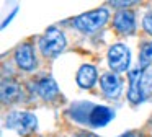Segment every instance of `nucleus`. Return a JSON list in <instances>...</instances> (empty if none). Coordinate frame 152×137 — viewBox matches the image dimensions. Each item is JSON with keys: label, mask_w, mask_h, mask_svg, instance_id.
<instances>
[{"label": "nucleus", "mask_w": 152, "mask_h": 137, "mask_svg": "<svg viewBox=\"0 0 152 137\" xmlns=\"http://www.w3.org/2000/svg\"><path fill=\"white\" fill-rule=\"evenodd\" d=\"M113 25H115V29L121 34H131L134 31V13L131 10H121L115 15V20H113Z\"/></svg>", "instance_id": "0eeeda50"}, {"label": "nucleus", "mask_w": 152, "mask_h": 137, "mask_svg": "<svg viewBox=\"0 0 152 137\" xmlns=\"http://www.w3.org/2000/svg\"><path fill=\"white\" fill-rule=\"evenodd\" d=\"M108 21V10L106 8H98L93 10V12H87L83 15L77 16L74 20V25H75L77 29L85 33H92L100 29L105 23Z\"/></svg>", "instance_id": "f257e3e1"}, {"label": "nucleus", "mask_w": 152, "mask_h": 137, "mask_svg": "<svg viewBox=\"0 0 152 137\" xmlns=\"http://www.w3.org/2000/svg\"><path fill=\"white\" fill-rule=\"evenodd\" d=\"M142 74H144V68H136L129 74V100L132 103H141L144 100V95H142V88H141V80H142Z\"/></svg>", "instance_id": "1a4fd4ad"}, {"label": "nucleus", "mask_w": 152, "mask_h": 137, "mask_svg": "<svg viewBox=\"0 0 152 137\" xmlns=\"http://www.w3.org/2000/svg\"><path fill=\"white\" fill-rule=\"evenodd\" d=\"M129 49L124 44H115L108 51V64L115 72H124L129 67Z\"/></svg>", "instance_id": "20e7f679"}, {"label": "nucleus", "mask_w": 152, "mask_h": 137, "mask_svg": "<svg viewBox=\"0 0 152 137\" xmlns=\"http://www.w3.org/2000/svg\"><path fill=\"white\" fill-rule=\"evenodd\" d=\"M134 2H129V0H126V2H111V5L113 7H129V5H132Z\"/></svg>", "instance_id": "2eb2a0df"}, {"label": "nucleus", "mask_w": 152, "mask_h": 137, "mask_svg": "<svg viewBox=\"0 0 152 137\" xmlns=\"http://www.w3.org/2000/svg\"><path fill=\"white\" fill-rule=\"evenodd\" d=\"M39 47L41 52L48 57H56L66 47V38H64L62 31H59L57 28H49L44 36L39 39Z\"/></svg>", "instance_id": "f03ea898"}, {"label": "nucleus", "mask_w": 152, "mask_h": 137, "mask_svg": "<svg viewBox=\"0 0 152 137\" xmlns=\"http://www.w3.org/2000/svg\"><path fill=\"white\" fill-rule=\"evenodd\" d=\"M115 113L106 106H93L88 113V124L93 127H103L113 119Z\"/></svg>", "instance_id": "6e6552de"}, {"label": "nucleus", "mask_w": 152, "mask_h": 137, "mask_svg": "<svg viewBox=\"0 0 152 137\" xmlns=\"http://www.w3.org/2000/svg\"><path fill=\"white\" fill-rule=\"evenodd\" d=\"M15 60H17L18 67L23 70H33L36 65V57H34V51L31 44H21L15 52Z\"/></svg>", "instance_id": "39448f33"}, {"label": "nucleus", "mask_w": 152, "mask_h": 137, "mask_svg": "<svg viewBox=\"0 0 152 137\" xmlns=\"http://www.w3.org/2000/svg\"><path fill=\"white\" fill-rule=\"evenodd\" d=\"M141 68H145L152 64V42H145L141 49V57H139Z\"/></svg>", "instance_id": "ddd939ff"}, {"label": "nucleus", "mask_w": 152, "mask_h": 137, "mask_svg": "<svg viewBox=\"0 0 152 137\" xmlns=\"http://www.w3.org/2000/svg\"><path fill=\"white\" fill-rule=\"evenodd\" d=\"M96 82V68L93 65H82L77 72V83L82 88H92Z\"/></svg>", "instance_id": "f8f14e48"}, {"label": "nucleus", "mask_w": 152, "mask_h": 137, "mask_svg": "<svg viewBox=\"0 0 152 137\" xmlns=\"http://www.w3.org/2000/svg\"><path fill=\"white\" fill-rule=\"evenodd\" d=\"M36 91L38 95H39L41 98H44V100H53V98H56L57 95H59V88H57V83L54 82V78L51 77H43L41 80L36 82Z\"/></svg>", "instance_id": "9d476101"}, {"label": "nucleus", "mask_w": 152, "mask_h": 137, "mask_svg": "<svg viewBox=\"0 0 152 137\" xmlns=\"http://www.w3.org/2000/svg\"><path fill=\"white\" fill-rule=\"evenodd\" d=\"M38 126V119L34 114L28 113V111H15L10 113L7 117V127L17 130L18 134H28L34 130Z\"/></svg>", "instance_id": "7ed1b4c3"}, {"label": "nucleus", "mask_w": 152, "mask_h": 137, "mask_svg": "<svg viewBox=\"0 0 152 137\" xmlns=\"http://www.w3.org/2000/svg\"><path fill=\"white\" fill-rule=\"evenodd\" d=\"M124 137H144L142 134H137V132H131V134H128V136H124Z\"/></svg>", "instance_id": "a211bd4d"}, {"label": "nucleus", "mask_w": 152, "mask_h": 137, "mask_svg": "<svg viewBox=\"0 0 152 137\" xmlns=\"http://www.w3.org/2000/svg\"><path fill=\"white\" fill-rule=\"evenodd\" d=\"M21 98V87L15 80L2 82V101L4 103H13Z\"/></svg>", "instance_id": "9b49d317"}, {"label": "nucleus", "mask_w": 152, "mask_h": 137, "mask_svg": "<svg viewBox=\"0 0 152 137\" xmlns=\"http://www.w3.org/2000/svg\"><path fill=\"white\" fill-rule=\"evenodd\" d=\"M17 12H18V10H17V8H15V10H13V12H12V15H10V16H8V18H7V20H5V21H4V23H2V28H5V26H7V25H8V23H10V21H12V18H13V16H15V15H17Z\"/></svg>", "instance_id": "dca6fc26"}, {"label": "nucleus", "mask_w": 152, "mask_h": 137, "mask_svg": "<svg viewBox=\"0 0 152 137\" xmlns=\"http://www.w3.org/2000/svg\"><path fill=\"white\" fill-rule=\"evenodd\" d=\"M142 25H144V29L149 33V34L152 36V10L151 12H147V15L144 16V21H142Z\"/></svg>", "instance_id": "4468645a"}, {"label": "nucleus", "mask_w": 152, "mask_h": 137, "mask_svg": "<svg viewBox=\"0 0 152 137\" xmlns=\"http://www.w3.org/2000/svg\"><path fill=\"white\" fill-rule=\"evenodd\" d=\"M72 137H96L95 134H88V132H80V134H75Z\"/></svg>", "instance_id": "f3484780"}, {"label": "nucleus", "mask_w": 152, "mask_h": 137, "mask_svg": "<svg viewBox=\"0 0 152 137\" xmlns=\"http://www.w3.org/2000/svg\"><path fill=\"white\" fill-rule=\"evenodd\" d=\"M100 85H102L103 93L108 98H116L119 96L123 90V82L116 74H103L100 78Z\"/></svg>", "instance_id": "423d86ee"}]
</instances>
